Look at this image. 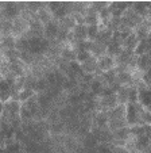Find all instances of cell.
<instances>
[{
    "mask_svg": "<svg viewBox=\"0 0 151 153\" xmlns=\"http://www.w3.org/2000/svg\"><path fill=\"white\" fill-rule=\"evenodd\" d=\"M144 111V108L142 107V104H132L127 103L125 104V122L128 125V127L139 126L142 125V113Z\"/></svg>",
    "mask_w": 151,
    "mask_h": 153,
    "instance_id": "obj_1",
    "label": "cell"
},
{
    "mask_svg": "<svg viewBox=\"0 0 151 153\" xmlns=\"http://www.w3.org/2000/svg\"><path fill=\"white\" fill-rule=\"evenodd\" d=\"M136 87L139 90V103L144 110L151 111V87L143 83V80H140Z\"/></svg>",
    "mask_w": 151,
    "mask_h": 153,
    "instance_id": "obj_2",
    "label": "cell"
},
{
    "mask_svg": "<svg viewBox=\"0 0 151 153\" xmlns=\"http://www.w3.org/2000/svg\"><path fill=\"white\" fill-rule=\"evenodd\" d=\"M97 68H99V73H108L111 71H115L117 68L116 58L108 54L101 56L100 58H97Z\"/></svg>",
    "mask_w": 151,
    "mask_h": 153,
    "instance_id": "obj_3",
    "label": "cell"
},
{
    "mask_svg": "<svg viewBox=\"0 0 151 153\" xmlns=\"http://www.w3.org/2000/svg\"><path fill=\"white\" fill-rule=\"evenodd\" d=\"M60 30H61V25L58 20H53L50 22L49 25L45 26V33H43V37L50 42V41H54L58 38V34H60Z\"/></svg>",
    "mask_w": 151,
    "mask_h": 153,
    "instance_id": "obj_4",
    "label": "cell"
},
{
    "mask_svg": "<svg viewBox=\"0 0 151 153\" xmlns=\"http://www.w3.org/2000/svg\"><path fill=\"white\" fill-rule=\"evenodd\" d=\"M108 117L111 121H125V104H119L109 110Z\"/></svg>",
    "mask_w": 151,
    "mask_h": 153,
    "instance_id": "obj_5",
    "label": "cell"
},
{
    "mask_svg": "<svg viewBox=\"0 0 151 153\" xmlns=\"http://www.w3.org/2000/svg\"><path fill=\"white\" fill-rule=\"evenodd\" d=\"M71 31H73L74 38H76V43L88 41V26L86 25H77Z\"/></svg>",
    "mask_w": 151,
    "mask_h": 153,
    "instance_id": "obj_6",
    "label": "cell"
},
{
    "mask_svg": "<svg viewBox=\"0 0 151 153\" xmlns=\"http://www.w3.org/2000/svg\"><path fill=\"white\" fill-rule=\"evenodd\" d=\"M34 98H37V91L32 90V88H23V90H20L18 92L16 100H19L22 104H24Z\"/></svg>",
    "mask_w": 151,
    "mask_h": 153,
    "instance_id": "obj_7",
    "label": "cell"
},
{
    "mask_svg": "<svg viewBox=\"0 0 151 153\" xmlns=\"http://www.w3.org/2000/svg\"><path fill=\"white\" fill-rule=\"evenodd\" d=\"M123 46H122V43L119 42H115V41H111V42L107 45V54L111 56V57H119L120 54H122L123 52Z\"/></svg>",
    "mask_w": 151,
    "mask_h": 153,
    "instance_id": "obj_8",
    "label": "cell"
},
{
    "mask_svg": "<svg viewBox=\"0 0 151 153\" xmlns=\"http://www.w3.org/2000/svg\"><path fill=\"white\" fill-rule=\"evenodd\" d=\"M150 52H151V49H150V46H148L147 39H140L139 43H138V46L135 48V50H134V56L135 57H139V56L147 54V53H150Z\"/></svg>",
    "mask_w": 151,
    "mask_h": 153,
    "instance_id": "obj_9",
    "label": "cell"
},
{
    "mask_svg": "<svg viewBox=\"0 0 151 153\" xmlns=\"http://www.w3.org/2000/svg\"><path fill=\"white\" fill-rule=\"evenodd\" d=\"M100 31H101V26H100V25H92V26H88V41H91V42H96Z\"/></svg>",
    "mask_w": 151,
    "mask_h": 153,
    "instance_id": "obj_10",
    "label": "cell"
},
{
    "mask_svg": "<svg viewBox=\"0 0 151 153\" xmlns=\"http://www.w3.org/2000/svg\"><path fill=\"white\" fill-rule=\"evenodd\" d=\"M128 103L138 104L139 103V90L136 85L128 87Z\"/></svg>",
    "mask_w": 151,
    "mask_h": 153,
    "instance_id": "obj_11",
    "label": "cell"
},
{
    "mask_svg": "<svg viewBox=\"0 0 151 153\" xmlns=\"http://www.w3.org/2000/svg\"><path fill=\"white\" fill-rule=\"evenodd\" d=\"M61 7H62V3H61V1H49V3H46V8L52 12L53 16L60 11Z\"/></svg>",
    "mask_w": 151,
    "mask_h": 153,
    "instance_id": "obj_12",
    "label": "cell"
},
{
    "mask_svg": "<svg viewBox=\"0 0 151 153\" xmlns=\"http://www.w3.org/2000/svg\"><path fill=\"white\" fill-rule=\"evenodd\" d=\"M142 125L143 126H151V111L144 110L142 113Z\"/></svg>",
    "mask_w": 151,
    "mask_h": 153,
    "instance_id": "obj_13",
    "label": "cell"
},
{
    "mask_svg": "<svg viewBox=\"0 0 151 153\" xmlns=\"http://www.w3.org/2000/svg\"><path fill=\"white\" fill-rule=\"evenodd\" d=\"M97 153H113L111 150V148H108V145H99L97 146Z\"/></svg>",
    "mask_w": 151,
    "mask_h": 153,
    "instance_id": "obj_14",
    "label": "cell"
},
{
    "mask_svg": "<svg viewBox=\"0 0 151 153\" xmlns=\"http://www.w3.org/2000/svg\"><path fill=\"white\" fill-rule=\"evenodd\" d=\"M147 42H148V46H150V49H151V30H150V33H148V35H147Z\"/></svg>",
    "mask_w": 151,
    "mask_h": 153,
    "instance_id": "obj_15",
    "label": "cell"
},
{
    "mask_svg": "<svg viewBox=\"0 0 151 153\" xmlns=\"http://www.w3.org/2000/svg\"><path fill=\"white\" fill-rule=\"evenodd\" d=\"M20 153H30V152H27V150H22Z\"/></svg>",
    "mask_w": 151,
    "mask_h": 153,
    "instance_id": "obj_16",
    "label": "cell"
}]
</instances>
